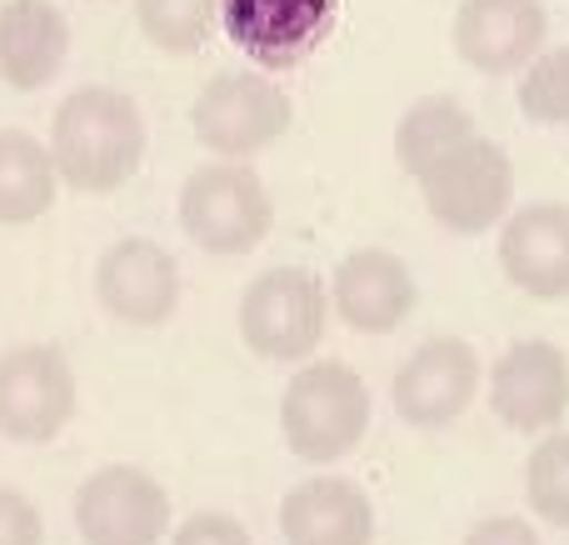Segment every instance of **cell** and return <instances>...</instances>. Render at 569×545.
<instances>
[{
  "instance_id": "16",
  "label": "cell",
  "mask_w": 569,
  "mask_h": 545,
  "mask_svg": "<svg viewBox=\"0 0 569 545\" xmlns=\"http://www.w3.org/2000/svg\"><path fill=\"white\" fill-rule=\"evenodd\" d=\"M280 536L284 545H370L375 506L355 480L315 476L300 480L280 501Z\"/></svg>"
},
{
  "instance_id": "7",
  "label": "cell",
  "mask_w": 569,
  "mask_h": 545,
  "mask_svg": "<svg viewBox=\"0 0 569 545\" xmlns=\"http://www.w3.org/2000/svg\"><path fill=\"white\" fill-rule=\"evenodd\" d=\"M480 356L455 336H435L415 346L395 370V416L415 430H445L470 410L475 390H480Z\"/></svg>"
},
{
  "instance_id": "14",
  "label": "cell",
  "mask_w": 569,
  "mask_h": 545,
  "mask_svg": "<svg viewBox=\"0 0 569 545\" xmlns=\"http://www.w3.org/2000/svg\"><path fill=\"white\" fill-rule=\"evenodd\" d=\"M330 300H335V316L350 330H360V336H390V330H400L410 320L420 286H415L410 266L400 256H390L380 246H365V250H350L335 266Z\"/></svg>"
},
{
  "instance_id": "15",
  "label": "cell",
  "mask_w": 569,
  "mask_h": 545,
  "mask_svg": "<svg viewBox=\"0 0 569 545\" xmlns=\"http://www.w3.org/2000/svg\"><path fill=\"white\" fill-rule=\"evenodd\" d=\"M96 296L126 326H160L180 306V266L156 240H120L100 256Z\"/></svg>"
},
{
  "instance_id": "2",
  "label": "cell",
  "mask_w": 569,
  "mask_h": 545,
  "mask_svg": "<svg viewBox=\"0 0 569 545\" xmlns=\"http://www.w3.org/2000/svg\"><path fill=\"white\" fill-rule=\"evenodd\" d=\"M370 386L345 360H315L284 386L280 396V436L310 466L350 456L370 430Z\"/></svg>"
},
{
  "instance_id": "23",
  "label": "cell",
  "mask_w": 569,
  "mask_h": 545,
  "mask_svg": "<svg viewBox=\"0 0 569 545\" xmlns=\"http://www.w3.org/2000/svg\"><path fill=\"white\" fill-rule=\"evenodd\" d=\"M170 545H250V536H246V526H240L236 516L200 511V516H190L186 526L176 531V541Z\"/></svg>"
},
{
  "instance_id": "9",
  "label": "cell",
  "mask_w": 569,
  "mask_h": 545,
  "mask_svg": "<svg viewBox=\"0 0 569 545\" xmlns=\"http://www.w3.org/2000/svg\"><path fill=\"white\" fill-rule=\"evenodd\" d=\"M490 410L515 436H545L569 416V356L555 340H515L490 376Z\"/></svg>"
},
{
  "instance_id": "18",
  "label": "cell",
  "mask_w": 569,
  "mask_h": 545,
  "mask_svg": "<svg viewBox=\"0 0 569 545\" xmlns=\"http://www.w3.org/2000/svg\"><path fill=\"white\" fill-rule=\"evenodd\" d=\"M470 136H480V130H475V116L460 100L425 96V100H415L400 116V126H395V160H400V170L410 180H420L425 170L440 166V160L450 156V150H460Z\"/></svg>"
},
{
  "instance_id": "4",
  "label": "cell",
  "mask_w": 569,
  "mask_h": 545,
  "mask_svg": "<svg viewBox=\"0 0 569 545\" xmlns=\"http://www.w3.org/2000/svg\"><path fill=\"white\" fill-rule=\"evenodd\" d=\"M425 210L435 216V226L450 236H485L510 216L515 200V166L505 156V146L485 136H470L460 150L430 166L420 180Z\"/></svg>"
},
{
  "instance_id": "5",
  "label": "cell",
  "mask_w": 569,
  "mask_h": 545,
  "mask_svg": "<svg viewBox=\"0 0 569 545\" xmlns=\"http://www.w3.org/2000/svg\"><path fill=\"white\" fill-rule=\"evenodd\" d=\"M330 290L300 266H276L256 276L240 296V340L260 360H305L325 340Z\"/></svg>"
},
{
  "instance_id": "6",
  "label": "cell",
  "mask_w": 569,
  "mask_h": 545,
  "mask_svg": "<svg viewBox=\"0 0 569 545\" xmlns=\"http://www.w3.org/2000/svg\"><path fill=\"white\" fill-rule=\"evenodd\" d=\"M200 146H210L226 160H246L270 150L290 130V96L260 70H230L200 90L190 110Z\"/></svg>"
},
{
  "instance_id": "11",
  "label": "cell",
  "mask_w": 569,
  "mask_h": 545,
  "mask_svg": "<svg viewBox=\"0 0 569 545\" xmlns=\"http://www.w3.org/2000/svg\"><path fill=\"white\" fill-rule=\"evenodd\" d=\"M76 410V380L60 350L16 346L0 356V436L50 440Z\"/></svg>"
},
{
  "instance_id": "22",
  "label": "cell",
  "mask_w": 569,
  "mask_h": 545,
  "mask_svg": "<svg viewBox=\"0 0 569 545\" xmlns=\"http://www.w3.org/2000/svg\"><path fill=\"white\" fill-rule=\"evenodd\" d=\"M520 110L540 126H569V46L540 50L520 70Z\"/></svg>"
},
{
  "instance_id": "10",
  "label": "cell",
  "mask_w": 569,
  "mask_h": 545,
  "mask_svg": "<svg viewBox=\"0 0 569 545\" xmlns=\"http://www.w3.org/2000/svg\"><path fill=\"white\" fill-rule=\"evenodd\" d=\"M76 526L86 545H156L170 531V496L136 466H106L80 486Z\"/></svg>"
},
{
  "instance_id": "17",
  "label": "cell",
  "mask_w": 569,
  "mask_h": 545,
  "mask_svg": "<svg viewBox=\"0 0 569 545\" xmlns=\"http://www.w3.org/2000/svg\"><path fill=\"white\" fill-rule=\"evenodd\" d=\"M70 26L50 0H10L0 10V76L16 90H40L60 76Z\"/></svg>"
},
{
  "instance_id": "24",
  "label": "cell",
  "mask_w": 569,
  "mask_h": 545,
  "mask_svg": "<svg viewBox=\"0 0 569 545\" xmlns=\"http://www.w3.org/2000/svg\"><path fill=\"white\" fill-rule=\"evenodd\" d=\"M0 545H40V511L20 490H0Z\"/></svg>"
},
{
  "instance_id": "13",
  "label": "cell",
  "mask_w": 569,
  "mask_h": 545,
  "mask_svg": "<svg viewBox=\"0 0 569 545\" xmlns=\"http://www.w3.org/2000/svg\"><path fill=\"white\" fill-rule=\"evenodd\" d=\"M500 270L530 300H569V206L535 200L500 220Z\"/></svg>"
},
{
  "instance_id": "12",
  "label": "cell",
  "mask_w": 569,
  "mask_h": 545,
  "mask_svg": "<svg viewBox=\"0 0 569 545\" xmlns=\"http://www.w3.org/2000/svg\"><path fill=\"white\" fill-rule=\"evenodd\" d=\"M550 36L545 0H460L455 10V56L480 76H515L540 56Z\"/></svg>"
},
{
  "instance_id": "21",
  "label": "cell",
  "mask_w": 569,
  "mask_h": 545,
  "mask_svg": "<svg viewBox=\"0 0 569 545\" xmlns=\"http://www.w3.org/2000/svg\"><path fill=\"white\" fill-rule=\"evenodd\" d=\"M136 16L150 46H160L166 56H190L210 36L216 0H136Z\"/></svg>"
},
{
  "instance_id": "25",
  "label": "cell",
  "mask_w": 569,
  "mask_h": 545,
  "mask_svg": "<svg viewBox=\"0 0 569 545\" xmlns=\"http://www.w3.org/2000/svg\"><path fill=\"white\" fill-rule=\"evenodd\" d=\"M465 545H545V541L535 536V526L520 516H485L480 526H470Z\"/></svg>"
},
{
  "instance_id": "20",
  "label": "cell",
  "mask_w": 569,
  "mask_h": 545,
  "mask_svg": "<svg viewBox=\"0 0 569 545\" xmlns=\"http://www.w3.org/2000/svg\"><path fill=\"white\" fill-rule=\"evenodd\" d=\"M525 501L545 526L569 531V430H545L535 456L525 460Z\"/></svg>"
},
{
  "instance_id": "1",
  "label": "cell",
  "mask_w": 569,
  "mask_h": 545,
  "mask_svg": "<svg viewBox=\"0 0 569 545\" xmlns=\"http://www.w3.org/2000/svg\"><path fill=\"white\" fill-rule=\"evenodd\" d=\"M140 156H146V120L136 100L120 90H76L56 110L50 160H56V176H66L76 190H90V196L120 190L136 176Z\"/></svg>"
},
{
  "instance_id": "8",
  "label": "cell",
  "mask_w": 569,
  "mask_h": 545,
  "mask_svg": "<svg viewBox=\"0 0 569 545\" xmlns=\"http://www.w3.org/2000/svg\"><path fill=\"white\" fill-rule=\"evenodd\" d=\"M226 36L260 70H295L325 46L340 0H216Z\"/></svg>"
},
{
  "instance_id": "3",
  "label": "cell",
  "mask_w": 569,
  "mask_h": 545,
  "mask_svg": "<svg viewBox=\"0 0 569 545\" xmlns=\"http://www.w3.org/2000/svg\"><path fill=\"white\" fill-rule=\"evenodd\" d=\"M276 226L270 190L260 186L256 170L236 166H206L180 186V230L196 240L206 256H246Z\"/></svg>"
},
{
  "instance_id": "19",
  "label": "cell",
  "mask_w": 569,
  "mask_h": 545,
  "mask_svg": "<svg viewBox=\"0 0 569 545\" xmlns=\"http://www.w3.org/2000/svg\"><path fill=\"white\" fill-rule=\"evenodd\" d=\"M56 200V160L26 130H0V226H20Z\"/></svg>"
}]
</instances>
